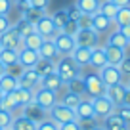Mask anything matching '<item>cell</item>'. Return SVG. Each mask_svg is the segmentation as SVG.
<instances>
[{"instance_id": "cell-1", "label": "cell", "mask_w": 130, "mask_h": 130, "mask_svg": "<svg viewBox=\"0 0 130 130\" xmlns=\"http://www.w3.org/2000/svg\"><path fill=\"white\" fill-rule=\"evenodd\" d=\"M56 73L59 75V78L65 84L71 78H75L77 75H80V67L71 59V56H59V59L56 61Z\"/></svg>"}, {"instance_id": "cell-2", "label": "cell", "mask_w": 130, "mask_h": 130, "mask_svg": "<svg viewBox=\"0 0 130 130\" xmlns=\"http://www.w3.org/2000/svg\"><path fill=\"white\" fill-rule=\"evenodd\" d=\"M32 102L37 103L40 109H44L46 113H48V111L52 109V107L56 105L59 100H57V92H54V90H48V88H44V86H38V88H35Z\"/></svg>"}, {"instance_id": "cell-3", "label": "cell", "mask_w": 130, "mask_h": 130, "mask_svg": "<svg viewBox=\"0 0 130 130\" xmlns=\"http://www.w3.org/2000/svg\"><path fill=\"white\" fill-rule=\"evenodd\" d=\"M46 115H48V119H52L56 124H63V122H69V121H77L75 109H71V107L63 105V103H59V102H57Z\"/></svg>"}, {"instance_id": "cell-4", "label": "cell", "mask_w": 130, "mask_h": 130, "mask_svg": "<svg viewBox=\"0 0 130 130\" xmlns=\"http://www.w3.org/2000/svg\"><path fill=\"white\" fill-rule=\"evenodd\" d=\"M90 102H92V107H94V115H96V119H105L107 115L115 113V103L111 102L105 94L96 96V98H90Z\"/></svg>"}, {"instance_id": "cell-5", "label": "cell", "mask_w": 130, "mask_h": 130, "mask_svg": "<svg viewBox=\"0 0 130 130\" xmlns=\"http://www.w3.org/2000/svg\"><path fill=\"white\" fill-rule=\"evenodd\" d=\"M52 40H54V44H56V50H57L59 56H69L75 50V46H77L75 37H71V35H67V32H63V31H57Z\"/></svg>"}, {"instance_id": "cell-6", "label": "cell", "mask_w": 130, "mask_h": 130, "mask_svg": "<svg viewBox=\"0 0 130 130\" xmlns=\"http://www.w3.org/2000/svg\"><path fill=\"white\" fill-rule=\"evenodd\" d=\"M84 77V88H86V94L90 98H96V96H102L105 94V88L107 86L102 82L100 75L98 73H88V75H82Z\"/></svg>"}, {"instance_id": "cell-7", "label": "cell", "mask_w": 130, "mask_h": 130, "mask_svg": "<svg viewBox=\"0 0 130 130\" xmlns=\"http://www.w3.org/2000/svg\"><path fill=\"white\" fill-rule=\"evenodd\" d=\"M98 75H100V78H102V82L105 86H113V84H119V82H122V73L121 69H119L117 65H103L102 69H98Z\"/></svg>"}, {"instance_id": "cell-8", "label": "cell", "mask_w": 130, "mask_h": 130, "mask_svg": "<svg viewBox=\"0 0 130 130\" xmlns=\"http://www.w3.org/2000/svg\"><path fill=\"white\" fill-rule=\"evenodd\" d=\"M75 42H77V46L96 48V46H100V35L94 29H78V32L75 35Z\"/></svg>"}, {"instance_id": "cell-9", "label": "cell", "mask_w": 130, "mask_h": 130, "mask_svg": "<svg viewBox=\"0 0 130 130\" xmlns=\"http://www.w3.org/2000/svg\"><path fill=\"white\" fill-rule=\"evenodd\" d=\"M0 46H2V48H12V50H21L23 48V38L19 37V32L15 31L13 25L8 31H4L0 35Z\"/></svg>"}, {"instance_id": "cell-10", "label": "cell", "mask_w": 130, "mask_h": 130, "mask_svg": "<svg viewBox=\"0 0 130 130\" xmlns=\"http://www.w3.org/2000/svg\"><path fill=\"white\" fill-rule=\"evenodd\" d=\"M35 31H37L42 38H54L56 37L57 29H56V25H54V21H52V15L44 13V15L35 23Z\"/></svg>"}, {"instance_id": "cell-11", "label": "cell", "mask_w": 130, "mask_h": 130, "mask_svg": "<svg viewBox=\"0 0 130 130\" xmlns=\"http://www.w3.org/2000/svg\"><path fill=\"white\" fill-rule=\"evenodd\" d=\"M38 59H40V56H38L37 50L25 48V46H23L21 50H17V61L23 65L25 69H31V67H35Z\"/></svg>"}, {"instance_id": "cell-12", "label": "cell", "mask_w": 130, "mask_h": 130, "mask_svg": "<svg viewBox=\"0 0 130 130\" xmlns=\"http://www.w3.org/2000/svg\"><path fill=\"white\" fill-rule=\"evenodd\" d=\"M19 86H23V88H38L40 86V77H38V73L35 71V67H31V69H25L23 73L19 75Z\"/></svg>"}, {"instance_id": "cell-13", "label": "cell", "mask_w": 130, "mask_h": 130, "mask_svg": "<svg viewBox=\"0 0 130 130\" xmlns=\"http://www.w3.org/2000/svg\"><path fill=\"white\" fill-rule=\"evenodd\" d=\"M21 115H23V117H27V119H31V121L37 122V124L46 119V111L40 109L35 102H31V103H27V105L21 107Z\"/></svg>"}, {"instance_id": "cell-14", "label": "cell", "mask_w": 130, "mask_h": 130, "mask_svg": "<svg viewBox=\"0 0 130 130\" xmlns=\"http://www.w3.org/2000/svg\"><path fill=\"white\" fill-rule=\"evenodd\" d=\"M124 94H126V84L124 82H119V84H113V86H107L105 88V96L115 103V107L124 102Z\"/></svg>"}, {"instance_id": "cell-15", "label": "cell", "mask_w": 130, "mask_h": 130, "mask_svg": "<svg viewBox=\"0 0 130 130\" xmlns=\"http://www.w3.org/2000/svg\"><path fill=\"white\" fill-rule=\"evenodd\" d=\"M90 54H92V48H84V46H75V50L69 54L71 59L78 65V67H86L90 63Z\"/></svg>"}, {"instance_id": "cell-16", "label": "cell", "mask_w": 130, "mask_h": 130, "mask_svg": "<svg viewBox=\"0 0 130 130\" xmlns=\"http://www.w3.org/2000/svg\"><path fill=\"white\" fill-rule=\"evenodd\" d=\"M102 121H103L102 126H103L105 130H130V124H128V122H124L117 113L107 115V117L102 119Z\"/></svg>"}, {"instance_id": "cell-17", "label": "cell", "mask_w": 130, "mask_h": 130, "mask_svg": "<svg viewBox=\"0 0 130 130\" xmlns=\"http://www.w3.org/2000/svg\"><path fill=\"white\" fill-rule=\"evenodd\" d=\"M92 17V29L98 32V35H102V32H107L111 29V25H113V19H109V17H105L103 13L96 12Z\"/></svg>"}, {"instance_id": "cell-18", "label": "cell", "mask_w": 130, "mask_h": 130, "mask_svg": "<svg viewBox=\"0 0 130 130\" xmlns=\"http://www.w3.org/2000/svg\"><path fill=\"white\" fill-rule=\"evenodd\" d=\"M103 48H105V56H107V63L109 65H117L119 67V63L126 57L124 48H117V46H111V44H105Z\"/></svg>"}, {"instance_id": "cell-19", "label": "cell", "mask_w": 130, "mask_h": 130, "mask_svg": "<svg viewBox=\"0 0 130 130\" xmlns=\"http://www.w3.org/2000/svg\"><path fill=\"white\" fill-rule=\"evenodd\" d=\"M37 52H38V56H40V57H46V59H54V61L59 59V54H57L56 44H54L52 38H44L42 44H40V48H38Z\"/></svg>"}, {"instance_id": "cell-20", "label": "cell", "mask_w": 130, "mask_h": 130, "mask_svg": "<svg viewBox=\"0 0 130 130\" xmlns=\"http://www.w3.org/2000/svg\"><path fill=\"white\" fill-rule=\"evenodd\" d=\"M90 67L94 69H102L103 65H107V56H105V48L102 44L92 48V54H90Z\"/></svg>"}, {"instance_id": "cell-21", "label": "cell", "mask_w": 130, "mask_h": 130, "mask_svg": "<svg viewBox=\"0 0 130 130\" xmlns=\"http://www.w3.org/2000/svg\"><path fill=\"white\" fill-rule=\"evenodd\" d=\"M40 86H44V88H48V90H54V92H59L61 88H65L63 80L59 78V75H57L56 71L50 73V75H46V77H42L40 78Z\"/></svg>"}, {"instance_id": "cell-22", "label": "cell", "mask_w": 130, "mask_h": 130, "mask_svg": "<svg viewBox=\"0 0 130 130\" xmlns=\"http://www.w3.org/2000/svg\"><path fill=\"white\" fill-rule=\"evenodd\" d=\"M75 115H77V121H80V119H96V115H94V107H92V102L82 98L80 103L75 107Z\"/></svg>"}, {"instance_id": "cell-23", "label": "cell", "mask_w": 130, "mask_h": 130, "mask_svg": "<svg viewBox=\"0 0 130 130\" xmlns=\"http://www.w3.org/2000/svg\"><path fill=\"white\" fill-rule=\"evenodd\" d=\"M75 6L78 8L82 15H94L100 10V0H77Z\"/></svg>"}, {"instance_id": "cell-24", "label": "cell", "mask_w": 130, "mask_h": 130, "mask_svg": "<svg viewBox=\"0 0 130 130\" xmlns=\"http://www.w3.org/2000/svg\"><path fill=\"white\" fill-rule=\"evenodd\" d=\"M0 107L2 109H6V111H15V109H21V103H19V100H17V94H15V90L13 92H6L4 94V98H2V102H0Z\"/></svg>"}, {"instance_id": "cell-25", "label": "cell", "mask_w": 130, "mask_h": 130, "mask_svg": "<svg viewBox=\"0 0 130 130\" xmlns=\"http://www.w3.org/2000/svg\"><path fill=\"white\" fill-rule=\"evenodd\" d=\"M35 71L38 73V77H46V75L54 73L56 71V61L54 59H46V57H40V59L37 61V65H35Z\"/></svg>"}, {"instance_id": "cell-26", "label": "cell", "mask_w": 130, "mask_h": 130, "mask_svg": "<svg viewBox=\"0 0 130 130\" xmlns=\"http://www.w3.org/2000/svg\"><path fill=\"white\" fill-rule=\"evenodd\" d=\"M105 44H111V46H117V48H128L130 46V42H128V38L122 35L119 29H115V31H111L109 32V37H107V42Z\"/></svg>"}, {"instance_id": "cell-27", "label": "cell", "mask_w": 130, "mask_h": 130, "mask_svg": "<svg viewBox=\"0 0 130 130\" xmlns=\"http://www.w3.org/2000/svg\"><path fill=\"white\" fill-rule=\"evenodd\" d=\"M65 90L75 92V94H78V96H84V94H86V88H84V77H82V73L77 75L75 78H71L69 82H65Z\"/></svg>"}, {"instance_id": "cell-28", "label": "cell", "mask_w": 130, "mask_h": 130, "mask_svg": "<svg viewBox=\"0 0 130 130\" xmlns=\"http://www.w3.org/2000/svg\"><path fill=\"white\" fill-rule=\"evenodd\" d=\"M10 128L12 130H37V122H32L31 119L23 117V115H17V117H13Z\"/></svg>"}, {"instance_id": "cell-29", "label": "cell", "mask_w": 130, "mask_h": 130, "mask_svg": "<svg viewBox=\"0 0 130 130\" xmlns=\"http://www.w3.org/2000/svg\"><path fill=\"white\" fill-rule=\"evenodd\" d=\"M17 86H19V80L15 77H12L8 73L0 75V88L4 92H13V90H17Z\"/></svg>"}, {"instance_id": "cell-30", "label": "cell", "mask_w": 130, "mask_h": 130, "mask_svg": "<svg viewBox=\"0 0 130 130\" xmlns=\"http://www.w3.org/2000/svg\"><path fill=\"white\" fill-rule=\"evenodd\" d=\"M100 13H103L105 17H109V19H115V15H117L119 12V6L113 4L111 0H103V2H100V10H98Z\"/></svg>"}, {"instance_id": "cell-31", "label": "cell", "mask_w": 130, "mask_h": 130, "mask_svg": "<svg viewBox=\"0 0 130 130\" xmlns=\"http://www.w3.org/2000/svg\"><path fill=\"white\" fill-rule=\"evenodd\" d=\"M0 61L10 67V65L17 63V50H12V48H0Z\"/></svg>"}, {"instance_id": "cell-32", "label": "cell", "mask_w": 130, "mask_h": 130, "mask_svg": "<svg viewBox=\"0 0 130 130\" xmlns=\"http://www.w3.org/2000/svg\"><path fill=\"white\" fill-rule=\"evenodd\" d=\"M80 100H82V96H78V94H75V92H69V90H65V94L61 96L59 103H63V105H67V107H71V109H75V107L80 103Z\"/></svg>"}, {"instance_id": "cell-33", "label": "cell", "mask_w": 130, "mask_h": 130, "mask_svg": "<svg viewBox=\"0 0 130 130\" xmlns=\"http://www.w3.org/2000/svg\"><path fill=\"white\" fill-rule=\"evenodd\" d=\"M113 23L117 25V27H122V25H130V6H122V8H119L117 15H115Z\"/></svg>"}, {"instance_id": "cell-34", "label": "cell", "mask_w": 130, "mask_h": 130, "mask_svg": "<svg viewBox=\"0 0 130 130\" xmlns=\"http://www.w3.org/2000/svg\"><path fill=\"white\" fill-rule=\"evenodd\" d=\"M44 13H46V10H37V8H31V6H27L21 17H23V19H27L29 23L35 25V23H37V21L40 19L42 15H44Z\"/></svg>"}, {"instance_id": "cell-35", "label": "cell", "mask_w": 130, "mask_h": 130, "mask_svg": "<svg viewBox=\"0 0 130 130\" xmlns=\"http://www.w3.org/2000/svg\"><path fill=\"white\" fill-rule=\"evenodd\" d=\"M13 27H15V31L19 32V37H21V38H25V37H29L31 32H35V25L29 23V21H27V19H23V17H21V19L17 21Z\"/></svg>"}, {"instance_id": "cell-36", "label": "cell", "mask_w": 130, "mask_h": 130, "mask_svg": "<svg viewBox=\"0 0 130 130\" xmlns=\"http://www.w3.org/2000/svg\"><path fill=\"white\" fill-rule=\"evenodd\" d=\"M42 40H44V38L35 31V32H31L29 37L23 38V46H25V48H31V50H38V48H40V44H42Z\"/></svg>"}, {"instance_id": "cell-37", "label": "cell", "mask_w": 130, "mask_h": 130, "mask_svg": "<svg viewBox=\"0 0 130 130\" xmlns=\"http://www.w3.org/2000/svg\"><path fill=\"white\" fill-rule=\"evenodd\" d=\"M15 94H17V100H19L21 107H23V105H27V103H31V102H32L35 90H31V88H23V86H17Z\"/></svg>"}, {"instance_id": "cell-38", "label": "cell", "mask_w": 130, "mask_h": 130, "mask_svg": "<svg viewBox=\"0 0 130 130\" xmlns=\"http://www.w3.org/2000/svg\"><path fill=\"white\" fill-rule=\"evenodd\" d=\"M52 21H54V25H56L57 31H61V29L65 27V23L69 21V17H67V12H65V10H57L56 13H52Z\"/></svg>"}, {"instance_id": "cell-39", "label": "cell", "mask_w": 130, "mask_h": 130, "mask_svg": "<svg viewBox=\"0 0 130 130\" xmlns=\"http://www.w3.org/2000/svg\"><path fill=\"white\" fill-rule=\"evenodd\" d=\"M13 117H15V115H13L12 111H6V109H2V107H0V128H2V130L10 128V126H12Z\"/></svg>"}, {"instance_id": "cell-40", "label": "cell", "mask_w": 130, "mask_h": 130, "mask_svg": "<svg viewBox=\"0 0 130 130\" xmlns=\"http://www.w3.org/2000/svg\"><path fill=\"white\" fill-rule=\"evenodd\" d=\"M115 113H117L124 122H128V124H130V105H126V103H121V105L115 107Z\"/></svg>"}, {"instance_id": "cell-41", "label": "cell", "mask_w": 130, "mask_h": 130, "mask_svg": "<svg viewBox=\"0 0 130 130\" xmlns=\"http://www.w3.org/2000/svg\"><path fill=\"white\" fill-rule=\"evenodd\" d=\"M78 29H80V25H78V21H73V19H69L67 23H65V27L61 29L63 32H67V35H71V37H75L78 32Z\"/></svg>"}, {"instance_id": "cell-42", "label": "cell", "mask_w": 130, "mask_h": 130, "mask_svg": "<svg viewBox=\"0 0 130 130\" xmlns=\"http://www.w3.org/2000/svg\"><path fill=\"white\" fill-rule=\"evenodd\" d=\"M25 71V67L17 61V63H13V65H10V67H6V73L8 75H12V77H15V78H19V75Z\"/></svg>"}, {"instance_id": "cell-43", "label": "cell", "mask_w": 130, "mask_h": 130, "mask_svg": "<svg viewBox=\"0 0 130 130\" xmlns=\"http://www.w3.org/2000/svg\"><path fill=\"white\" fill-rule=\"evenodd\" d=\"M37 130H59V126L52 121V119H44L37 124Z\"/></svg>"}, {"instance_id": "cell-44", "label": "cell", "mask_w": 130, "mask_h": 130, "mask_svg": "<svg viewBox=\"0 0 130 130\" xmlns=\"http://www.w3.org/2000/svg\"><path fill=\"white\" fill-rule=\"evenodd\" d=\"M27 6L37 8V10H48L50 0H27Z\"/></svg>"}, {"instance_id": "cell-45", "label": "cell", "mask_w": 130, "mask_h": 130, "mask_svg": "<svg viewBox=\"0 0 130 130\" xmlns=\"http://www.w3.org/2000/svg\"><path fill=\"white\" fill-rule=\"evenodd\" d=\"M119 69H121L122 77H126V78L130 77V56H126L124 59H122L121 63H119Z\"/></svg>"}, {"instance_id": "cell-46", "label": "cell", "mask_w": 130, "mask_h": 130, "mask_svg": "<svg viewBox=\"0 0 130 130\" xmlns=\"http://www.w3.org/2000/svg\"><path fill=\"white\" fill-rule=\"evenodd\" d=\"M65 12H67V17H69V19H73V21H78V19L82 17V13L78 12V8H77L75 4L69 6V8H65Z\"/></svg>"}, {"instance_id": "cell-47", "label": "cell", "mask_w": 130, "mask_h": 130, "mask_svg": "<svg viewBox=\"0 0 130 130\" xmlns=\"http://www.w3.org/2000/svg\"><path fill=\"white\" fill-rule=\"evenodd\" d=\"M78 124H80V130H92L98 124V119H80Z\"/></svg>"}, {"instance_id": "cell-48", "label": "cell", "mask_w": 130, "mask_h": 130, "mask_svg": "<svg viewBox=\"0 0 130 130\" xmlns=\"http://www.w3.org/2000/svg\"><path fill=\"white\" fill-rule=\"evenodd\" d=\"M13 8V2L12 0H0V15H8Z\"/></svg>"}, {"instance_id": "cell-49", "label": "cell", "mask_w": 130, "mask_h": 130, "mask_svg": "<svg viewBox=\"0 0 130 130\" xmlns=\"http://www.w3.org/2000/svg\"><path fill=\"white\" fill-rule=\"evenodd\" d=\"M59 130H80V124L78 121H69V122H63V124H57Z\"/></svg>"}, {"instance_id": "cell-50", "label": "cell", "mask_w": 130, "mask_h": 130, "mask_svg": "<svg viewBox=\"0 0 130 130\" xmlns=\"http://www.w3.org/2000/svg\"><path fill=\"white\" fill-rule=\"evenodd\" d=\"M12 27V23H10V17L8 15H0V35L4 31H8V29Z\"/></svg>"}, {"instance_id": "cell-51", "label": "cell", "mask_w": 130, "mask_h": 130, "mask_svg": "<svg viewBox=\"0 0 130 130\" xmlns=\"http://www.w3.org/2000/svg\"><path fill=\"white\" fill-rule=\"evenodd\" d=\"M117 29L124 35L126 38H128V42H130V25H122V27H117Z\"/></svg>"}, {"instance_id": "cell-52", "label": "cell", "mask_w": 130, "mask_h": 130, "mask_svg": "<svg viewBox=\"0 0 130 130\" xmlns=\"http://www.w3.org/2000/svg\"><path fill=\"white\" fill-rule=\"evenodd\" d=\"M113 4H117L119 8H122V6H130V0H111Z\"/></svg>"}, {"instance_id": "cell-53", "label": "cell", "mask_w": 130, "mask_h": 130, "mask_svg": "<svg viewBox=\"0 0 130 130\" xmlns=\"http://www.w3.org/2000/svg\"><path fill=\"white\" fill-rule=\"evenodd\" d=\"M13 4H17V6H21V8H27V0H12Z\"/></svg>"}, {"instance_id": "cell-54", "label": "cell", "mask_w": 130, "mask_h": 130, "mask_svg": "<svg viewBox=\"0 0 130 130\" xmlns=\"http://www.w3.org/2000/svg\"><path fill=\"white\" fill-rule=\"evenodd\" d=\"M122 103H126V105H130V90L126 88V94H124V102Z\"/></svg>"}, {"instance_id": "cell-55", "label": "cell", "mask_w": 130, "mask_h": 130, "mask_svg": "<svg viewBox=\"0 0 130 130\" xmlns=\"http://www.w3.org/2000/svg\"><path fill=\"white\" fill-rule=\"evenodd\" d=\"M4 73H6V65L0 61V75H4Z\"/></svg>"}, {"instance_id": "cell-56", "label": "cell", "mask_w": 130, "mask_h": 130, "mask_svg": "<svg viewBox=\"0 0 130 130\" xmlns=\"http://www.w3.org/2000/svg\"><path fill=\"white\" fill-rule=\"evenodd\" d=\"M92 130H105V128H103V126H100V124H96V126H94Z\"/></svg>"}, {"instance_id": "cell-57", "label": "cell", "mask_w": 130, "mask_h": 130, "mask_svg": "<svg viewBox=\"0 0 130 130\" xmlns=\"http://www.w3.org/2000/svg\"><path fill=\"white\" fill-rule=\"evenodd\" d=\"M4 94H6V92H4L2 88H0V102H2V98H4Z\"/></svg>"}, {"instance_id": "cell-58", "label": "cell", "mask_w": 130, "mask_h": 130, "mask_svg": "<svg viewBox=\"0 0 130 130\" xmlns=\"http://www.w3.org/2000/svg\"><path fill=\"white\" fill-rule=\"evenodd\" d=\"M126 88L130 90V77H128V82H126Z\"/></svg>"}, {"instance_id": "cell-59", "label": "cell", "mask_w": 130, "mask_h": 130, "mask_svg": "<svg viewBox=\"0 0 130 130\" xmlns=\"http://www.w3.org/2000/svg\"><path fill=\"white\" fill-rule=\"evenodd\" d=\"M6 130H12V128H6Z\"/></svg>"}, {"instance_id": "cell-60", "label": "cell", "mask_w": 130, "mask_h": 130, "mask_svg": "<svg viewBox=\"0 0 130 130\" xmlns=\"http://www.w3.org/2000/svg\"><path fill=\"white\" fill-rule=\"evenodd\" d=\"M0 48H2V46H0Z\"/></svg>"}, {"instance_id": "cell-61", "label": "cell", "mask_w": 130, "mask_h": 130, "mask_svg": "<svg viewBox=\"0 0 130 130\" xmlns=\"http://www.w3.org/2000/svg\"><path fill=\"white\" fill-rule=\"evenodd\" d=\"M0 130H2V128H0Z\"/></svg>"}]
</instances>
